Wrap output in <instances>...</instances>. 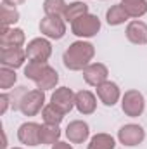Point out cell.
<instances>
[{
	"label": "cell",
	"mask_w": 147,
	"mask_h": 149,
	"mask_svg": "<svg viewBox=\"0 0 147 149\" xmlns=\"http://www.w3.org/2000/svg\"><path fill=\"white\" fill-rule=\"evenodd\" d=\"M95 57V45L87 40H76L62 54V64L69 71H83Z\"/></svg>",
	"instance_id": "1"
},
{
	"label": "cell",
	"mask_w": 147,
	"mask_h": 149,
	"mask_svg": "<svg viewBox=\"0 0 147 149\" xmlns=\"http://www.w3.org/2000/svg\"><path fill=\"white\" fill-rule=\"evenodd\" d=\"M102 28V23L99 19V16L88 12L83 17L76 19L71 24V33L74 37H78L80 40H87V38H94Z\"/></svg>",
	"instance_id": "2"
},
{
	"label": "cell",
	"mask_w": 147,
	"mask_h": 149,
	"mask_svg": "<svg viewBox=\"0 0 147 149\" xmlns=\"http://www.w3.org/2000/svg\"><path fill=\"white\" fill-rule=\"evenodd\" d=\"M121 109L128 118H139L146 111V97L140 90L130 88L121 97Z\"/></svg>",
	"instance_id": "3"
},
{
	"label": "cell",
	"mask_w": 147,
	"mask_h": 149,
	"mask_svg": "<svg viewBox=\"0 0 147 149\" xmlns=\"http://www.w3.org/2000/svg\"><path fill=\"white\" fill-rule=\"evenodd\" d=\"M38 30L42 37L49 38V40H61L68 33L66 21L62 19V16H43L40 19Z\"/></svg>",
	"instance_id": "4"
},
{
	"label": "cell",
	"mask_w": 147,
	"mask_h": 149,
	"mask_svg": "<svg viewBox=\"0 0 147 149\" xmlns=\"http://www.w3.org/2000/svg\"><path fill=\"white\" fill-rule=\"evenodd\" d=\"M45 92L40 88H33V90H26L24 95L21 97L19 102V111L24 116H37L38 113L45 108Z\"/></svg>",
	"instance_id": "5"
},
{
	"label": "cell",
	"mask_w": 147,
	"mask_h": 149,
	"mask_svg": "<svg viewBox=\"0 0 147 149\" xmlns=\"http://www.w3.org/2000/svg\"><path fill=\"white\" fill-rule=\"evenodd\" d=\"M26 49V56L28 61H37V63H49L50 56H52V43L50 40L45 37H37L28 42Z\"/></svg>",
	"instance_id": "6"
},
{
	"label": "cell",
	"mask_w": 147,
	"mask_h": 149,
	"mask_svg": "<svg viewBox=\"0 0 147 149\" xmlns=\"http://www.w3.org/2000/svg\"><path fill=\"white\" fill-rule=\"evenodd\" d=\"M146 141V130L139 123H126L118 130V142L126 148L140 146Z\"/></svg>",
	"instance_id": "7"
},
{
	"label": "cell",
	"mask_w": 147,
	"mask_h": 149,
	"mask_svg": "<svg viewBox=\"0 0 147 149\" xmlns=\"http://www.w3.org/2000/svg\"><path fill=\"white\" fill-rule=\"evenodd\" d=\"M40 132H42V125L37 121H24L19 125L17 128V141L23 146L28 148H37L42 144L40 141Z\"/></svg>",
	"instance_id": "8"
},
{
	"label": "cell",
	"mask_w": 147,
	"mask_h": 149,
	"mask_svg": "<svg viewBox=\"0 0 147 149\" xmlns=\"http://www.w3.org/2000/svg\"><path fill=\"white\" fill-rule=\"evenodd\" d=\"M95 94H97L99 101H101L104 106H107V108L116 106V104L121 101V97H123L119 85H118L116 81H112V80H107V81H104L102 85H99V87L95 88Z\"/></svg>",
	"instance_id": "9"
},
{
	"label": "cell",
	"mask_w": 147,
	"mask_h": 149,
	"mask_svg": "<svg viewBox=\"0 0 147 149\" xmlns=\"http://www.w3.org/2000/svg\"><path fill=\"white\" fill-rule=\"evenodd\" d=\"M81 73H83L85 83L94 88H97L99 85H102L104 81L109 80V70L104 63H90Z\"/></svg>",
	"instance_id": "10"
},
{
	"label": "cell",
	"mask_w": 147,
	"mask_h": 149,
	"mask_svg": "<svg viewBox=\"0 0 147 149\" xmlns=\"http://www.w3.org/2000/svg\"><path fill=\"white\" fill-rule=\"evenodd\" d=\"M74 97L76 92H73L69 87H57L50 95V102L55 108H59L64 114H68L74 109Z\"/></svg>",
	"instance_id": "11"
},
{
	"label": "cell",
	"mask_w": 147,
	"mask_h": 149,
	"mask_svg": "<svg viewBox=\"0 0 147 149\" xmlns=\"http://www.w3.org/2000/svg\"><path fill=\"white\" fill-rule=\"evenodd\" d=\"M64 134L71 144H83L90 141V125L83 120H73L68 123Z\"/></svg>",
	"instance_id": "12"
},
{
	"label": "cell",
	"mask_w": 147,
	"mask_h": 149,
	"mask_svg": "<svg viewBox=\"0 0 147 149\" xmlns=\"http://www.w3.org/2000/svg\"><path fill=\"white\" fill-rule=\"evenodd\" d=\"M97 94H94L92 90H87V88H81L76 92V97H74V108L76 111L83 116H88V114H94L97 111Z\"/></svg>",
	"instance_id": "13"
},
{
	"label": "cell",
	"mask_w": 147,
	"mask_h": 149,
	"mask_svg": "<svg viewBox=\"0 0 147 149\" xmlns=\"http://www.w3.org/2000/svg\"><path fill=\"white\" fill-rule=\"evenodd\" d=\"M28 56H26V49L24 47H16V49H0V64L17 70L21 66H24Z\"/></svg>",
	"instance_id": "14"
},
{
	"label": "cell",
	"mask_w": 147,
	"mask_h": 149,
	"mask_svg": "<svg viewBox=\"0 0 147 149\" xmlns=\"http://www.w3.org/2000/svg\"><path fill=\"white\" fill-rule=\"evenodd\" d=\"M126 40L133 45H147V23L142 19H132L128 21L125 28Z\"/></svg>",
	"instance_id": "15"
},
{
	"label": "cell",
	"mask_w": 147,
	"mask_h": 149,
	"mask_svg": "<svg viewBox=\"0 0 147 149\" xmlns=\"http://www.w3.org/2000/svg\"><path fill=\"white\" fill-rule=\"evenodd\" d=\"M26 35L21 28H3L0 35V49H16V47H24Z\"/></svg>",
	"instance_id": "16"
},
{
	"label": "cell",
	"mask_w": 147,
	"mask_h": 149,
	"mask_svg": "<svg viewBox=\"0 0 147 149\" xmlns=\"http://www.w3.org/2000/svg\"><path fill=\"white\" fill-rule=\"evenodd\" d=\"M88 12H90V10H88V5H87L83 0L69 2V3L66 5V10H64V14H62V19H64L66 23L73 24L76 19L83 17V16H85V14H88Z\"/></svg>",
	"instance_id": "17"
},
{
	"label": "cell",
	"mask_w": 147,
	"mask_h": 149,
	"mask_svg": "<svg viewBox=\"0 0 147 149\" xmlns=\"http://www.w3.org/2000/svg\"><path fill=\"white\" fill-rule=\"evenodd\" d=\"M119 3L130 19H140L147 14V0H121Z\"/></svg>",
	"instance_id": "18"
},
{
	"label": "cell",
	"mask_w": 147,
	"mask_h": 149,
	"mask_svg": "<svg viewBox=\"0 0 147 149\" xmlns=\"http://www.w3.org/2000/svg\"><path fill=\"white\" fill-rule=\"evenodd\" d=\"M128 19H130V16L125 12L121 3H114V5H111L109 9L106 10V23L109 26H121Z\"/></svg>",
	"instance_id": "19"
},
{
	"label": "cell",
	"mask_w": 147,
	"mask_h": 149,
	"mask_svg": "<svg viewBox=\"0 0 147 149\" xmlns=\"http://www.w3.org/2000/svg\"><path fill=\"white\" fill-rule=\"evenodd\" d=\"M35 85H37V88L43 90V92H47V90H55L57 85H59V73L55 71V68H52V66L49 64V68L45 70V73L42 74V78L38 80Z\"/></svg>",
	"instance_id": "20"
},
{
	"label": "cell",
	"mask_w": 147,
	"mask_h": 149,
	"mask_svg": "<svg viewBox=\"0 0 147 149\" xmlns=\"http://www.w3.org/2000/svg\"><path fill=\"white\" fill-rule=\"evenodd\" d=\"M114 148H116V139L111 134H106V132L92 135L88 144H87V149H114Z\"/></svg>",
	"instance_id": "21"
},
{
	"label": "cell",
	"mask_w": 147,
	"mask_h": 149,
	"mask_svg": "<svg viewBox=\"0 0 147 149\" xmlns=\"http://www.w3.org/2000/svg\"><path fill=\"white\" fill-rule=\"evenodd\" d=\"M61 135H62V132H61L59 125H47V123L42 125L40 141L43 146H54L55 142L61 141Z\"/></svg>",
	"instance_id": "22"
},
{
	"label": "cell",
	"mask_w": 147,
	"mask_h": 149,
	"mask_svg": "<svg viewBox=\"0 0 147 149\" xmlns=\"http://www.w3.org/2000/svg\"><path fill=\"white\" fill-rule=\"evenodd\" d=\"M64 116H66V114L61 111L59 108H55L52 102L45 104V108L42 109V120H43V123H47V125H61L62 120H64Z\"/></svg>",
	"instance_id": "23"
},
{
	"label": "cell",
	"mask_w": 147,
	"mask_h": 149,
	"mask_svg": "<svg viewBox=\"0 0 147 149\" xmlns=\"http://www.w3.org/2000/svg\"><path fill=\"white\" fill-rule=\"evenodd\" d=\"M49 68V63H37V61H28V64L24 66V76L28 80H31L33 83H37L42 78V74L45 73V70Z\"/></svg>",
	"instance_id": "24"
},
{
	"label": "cell",
	"mask_w": 147,
	"mask_h": 149,
	"mask_svg": "<svg viewBox=\"0 0 147 149\" xmlns=\"http://www.w3.org/2000/svg\"><path fill=\"white\" fill-rule=\"evenodd\" d=\"M21 14L17 10V7H10V5H3L2 3V26L3 28H12L16 26V23L19 21Z\"/></svg>",
	"instance_id": "25"
},
{
	"label": "cell",
	"mask_w": 147,
	"mask_h": 149,
	"mask_svg": "<svg viewBox=\"0 0 147 149\" xmlns=\"http://www.w3.org/2000/svg\"><path fill=\"white\" fill-rule=\"evenodd\" d=\"M66 0H43V14L45 16H62L66 10Z\"/></svg>",
	"instance_id": "26"
},
{
	"label": "cell",
	"mask_w": 147,
	"mask_h": 149,
	"mask_svg": "<svg viewBox=\"0 0 147 149\" xmlns=\"http://www.w3.org/2000/svg\"><path fill=\"white\" fill-rule=\"evenodd\" d=\"M17 81V74H16V70L12 68H7V66H2L0 68V88L3 92L10 90Z\"/></svg>",
	"instance_id": "27"
},
{
	"label": "cell",
	"mask_w": 147,
	"mask_h": 149,
	"mask_svg": "<svg viewBox=\"0 0 147 149\" xmlns=\"http://www.w3.org/2000/svg\"><path fill=\"white\" fill-rule=\"evenodd\" d=\"M9 108H12V101H10V94L2 92L0 94V114H5L9 111Z\"/></svg>",
	"instance_id": "28"
},
{
	"label": "cell",
	"mask_w": 147,
	"mask_h": 149,
	"mask_svg": "<svg viewBox=\"0 0 147 149\" xmlns=\"http://www.w3.org/2000/svg\"><path fill=\"white\" fill-rule=\"evenodd\" d=\"M50 149H74L73 144L68 141V142H64V141H59V142H55L54 146H50Z\"/></svg>",
	"instance_id": "29"
},
{
	"label": "cell",
	"mask_w": 147,
	"mask_h": 149,
	"mask_svg": "<svg viewBox=\"0 0 147 149\" xmlns=\"http://www.w3.org/2000/svg\"><path fill=\"white\" fill-rule=\"evenodd\" d=\"M26 0H2L3 5H10V7H17V5H23Z\"/></svg>",
	"instance_id": "30"
},
{
	"label": "cell",
	"mask_w": 147,
	"mask_h": 149,
	"mask_svg": "<svg viewBox=\"0 0 147 149\" xmlns=\"http://www.w3.org/2000/svg\"><path fill=\"white\" fill-rule=\"evenodd\" d=\"M9 149H23V148H17V146H16V148H9Z\"/></svg>",
	"instance_id": "31"
},
{
	"label": "cell",
	"mask_w": 147,
	"mask_h": 149,
	"mask_svg": "<svg viewBox=\"0 0 147 149\" xmlns=\"http://www.w3.org/2000/svg\"><path fill=\"white\" fill-rule=\"evenodd\" d=\"M83 2H87V0H83Z\"/></svg>",
	"instance_id": "32"
},
{
	"label": "cell",
	"mask_w": 147,
	"mask_h": 149,
	"mask_svg": "<svg viewBox=\"0 0 147 149\" xmlns=\"http://www.w3.org/2000/svg\"><path fill=\"white\" fill-rule=\"evenodd\" d=\"M102 2H104V0H102Z\"/></svg>",
	"instance_id": "33"
}]
</instances>
